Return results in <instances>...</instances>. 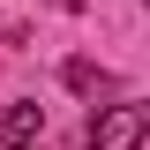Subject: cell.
Wrapping results in <instances>:
<instances>
[{"label":"cell","instance_id":"3","mask_svg":"<svg viewBox=\"0 0 150 150\" xmlns=\"http://www.w3.org/2000/svg\"><path fill=\"white\" fill-rule=\"evenodd\" d=\"M0 112H8V105H0Z\"/></svg>","mask_w":150,"mask_h":150},{"label":"cell","instance_id":"4","mask_svg":"<svg viewBox=\"0 0 150 150\" xmlns=\"http://www.w3.org/2000/svg\"><path fill=\"white\" fill-rule=\"evenodd\" d=\"M143 8H150V0H143Z\"/></svg>","mask_w":150,"mask_h":150},{"label":"cell","instance_id":"2","mask_svg":"<svg viewBox=\"0 0 150 150\" xmlns=\"http://www.w3.org/2000/svg\"><path fill=\"white\" fill-rule=\"evenodd\" d=\"M38 128H45V105H38V98L8 105V112H0V150H30V143H38Z\"/></svg>","mask_w":150,"mask_h":150},{"label":"cell","instance_id":"1","mask_svg":"<svg viewBox=\"0 0 150 150\" xmlns=\"http://www.w3.org/2000/svg\"><path fill=\"white\" fill-rule=\"evenodd\" d=\"M83 143H90V150H143V143H150V105H143V98H128V105L90 112Z\"/></svg>","mask_w":150,"mask_h":150}]
</instances>
